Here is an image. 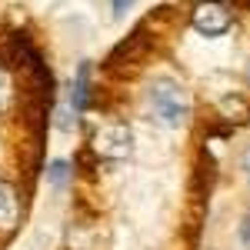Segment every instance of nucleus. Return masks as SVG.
<instances>
[{
  "mask_svg": "<svg viewBox=\"0 0 250 250\" xmlns=\"http://www.w3.org/2000/svg\"><path fill=\"white\" fill-rule=\"evenodd\" d=\"M63 180H67V164H63V160H54V164H50V184L60 187Z\"/></svg>",
  "mask_w": 250,
  "mask_h": 250,
  "instance_id": "nucleus-7",
  "label": "nucleus"
},
{
  "mask_svg": "<svg viewBox=\"0 0 250 250\" xmlns=\"http://www.w3.org/2000/svg\"><path fill=\"white\" fill-rule=\"evenodd\" d=\"M10 77H7V70L0 67V110H7V104H10Z\"/></svg>",
  "mask_w": 250,
  "mask_h": 250,
  "instance_id": "nucleus-6",
  "label": "nucleus"
},
{
  "mask_svg": "<svg viewBox=\"0 0 250 250\" xmlns=\"http://www.w3.org/2000/svg\"><path fill=\"white\" fill-rule=\"evenodd\" d=\"M94 150L104 160H124L134 150V134L127 124H107L94 134Z\"/></svg>",
  "mask_w": 250,
  "mask_h": 250,
  "instance_id": "nucleus-2",
  "label": "nucleus"
},
{
  "mask_svg": "<svg viewBox=\"0 0 250 250\" xmlns=\"http://www.w3.org/2000/svg\"><path fill=\"white\" fill-rule=\"evenodd\" d=\"M87 74H90V67L83 63L77 70V90H74V107H77V110L87 107Z\"/></svg>",
  "mask_w": 250,
  "mask_h": 250,
  "instance_id": "nucleus-5",
  "label": "nucleus"
},
{
  "mask_svg": "<svg viewBox=\"0 0 250 250\" xmlns=\"http://www.w3.org/2000/svg\"><path fill=\"white\" fill-rule=\"evenodd\" d=\"M190 23H193V30L204 34V37H220V34H227V30L233 27V17H230V10H227L224 3L204 0V3L193 7Z\"/></svg>",
  "mask_w": 250,
  "mask_h": 250,
  "instance_id": "nucleus-3",
  "label": "nucleus"
},
{
  "mask_svg": "<svg viewBox=\"0 0 250 250\" xmlns=\"http://www.w3.org/2000/svg\"><path fill=\"white\" fill-rule=\"evenodd\" d=\"M240 237H244V244H247V247H250V217H247V224L240 227Z\"/></svg>",
  "mask_w": 250,
  "mask_h": 250,
  "instance_id": "nucleus-9",
  "label": "nucleus"
},
{
  "mask_svg": "<svg viewBox=\"0 0 250 250\" xmlns=\"http://www.w3.org/2000/svg\"><path fill=\"white\" fill-rule=\"evenodd\" d=\"M247 77H250V70H247Z\"/></svg>",
  "mask_w": 250,
  "mask_h": 250,
  "instance_id": "nucleus-11",
  "label": "nucleus"
},
{
  "mask_svg": "<svg viewBox=\"0 0 250 250\" xmlns=\"http://www.w3.org/2000/svg\"><path fill=\"white\" fill-rule=\"evenodd\" d=\"M247 170H250V154H247Z\"/></svg>",
  "mask_w": 250,
  "mask_h": 250,
  "instance_id": "nucleus-10",
  "label": "nucleus"
},
{
  "mask_svg": "<svg viewBox=\"0 0 250 250\" xmlns=\"http://www.w3.org/2000/svg\"><path fill=\"white\" fill-rule=\"evenodd\" d=\"M150 110L167 127L187 124V117H190V94H187V87L173 77H157L150 83Z\"/></svg>",
  "mask_w": 250,
  "mask_h": 250,
  "instance_id": "nucleus-1",
  "label": "nucleus"
},
{
  "mask_svg": "<svg viewBox=\"0 0 250 250\" xmlns=\"http://www.w3.org/2000/svg\"><path fill=\"white\" fill-rule=\"evenodd\" d=\"M137 0H114V14H124L127 7H134Z\"/></svg>",
  "mask_w": 250,
  "mask_h": 250,
  "instance_id": "nucleus-8",
  "label": "nucleus"
},
{
  "mask_svg": "<svg viewBox=\"0 0 250 250\" xmlns=\"http://www.w3.org/2000/svg\"><path fill=\"white\" fill-rule=\"evenodd\" d=\"M17 213H20V204H17L14 184L0 180V230H10L17 224Z\"/></svg>",
  "mask_w": 250,
  "mask_h": 250,
  "instance_id": "nucleus-4",
  "label": "nucleus"
}]
</instances>
